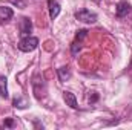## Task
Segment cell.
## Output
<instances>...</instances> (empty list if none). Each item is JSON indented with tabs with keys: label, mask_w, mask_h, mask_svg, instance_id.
<instances>
[{
	"label": "cell",
	"mask_w": 132,
	"mask_h": 130,
	"mask_svg": "<svg viewBox=\"0 0 132 130\" xmlns=\"http://www.w3.org/2000/svg\"><path fill=\"white\" fill-rule=\"evenodd\" d=\"M9 2H12L14 5H19L20 8H25V2L23 0H9Z\"/></svg>",
	"instance_id": "obj_13"
},
{
	"label": "cell",
	"mask_w": 132,
	"mask_h": 130,
	"mask_svg": "<svg viewBox=\"0 0 132 130\" xmlns=\"http://www.w3.org/2000/svg\"><path fill=\"white\" fill-rule=\"evenodd\" d=\"M86 37V31L85 29H80L78 32H77V35H75V40L77 41H81V38H85Z\"/></svg>",
	"instance_id": "obj_11"
},
{
	"label": "cell",
	"mask_w": 132,
	"mask_h": 130,
	"mask_svg": "<svg viewBox=\"0 0 132 130\" xmlns=\"http://www.w3.org/2000/svg\"><path fill=\"white\" fill-rule=\"evenodd\" d=\"M12 104H14V107H17V109H25V107L28 106V99L25 97H15L14 101H12Z\"/></svg>",
	"instance_id": "obj_10"
},
{
	"label": "cell",
	"mask_w": 132,
	"mask_h": 130,
	"mask_svg": "<svg viewBox=\"0 0 132 130\" xmlns=\"http://www.w3.org/2000/svg\"><path fill=\"white\" fill-rule=\"evenodd\" d=\"M77 51H80V41H78V43L75 41V43L72 44V54H74V55L77 54Z\"/></svg>",
	"instance_id": "obj_12"
},
{
	"label": "cell",
	"mask_w": 132,
	"mask_h": 130,
	"mask_svg": "<svg viewBox=\"0 0 132 130\" xmlns=\"http://www.w3.org/2000/svg\"><path fill=\"white\" fill-rule=\"evenodd\" d=\"M97 99H98V97H97V95H95V92H92V98L89 97V103H95V101H97Z\"/></svg>",
	"instance_id": "obj_15"
},
{
	"label": "cell",
	"mask_w": 132,
	"mask_h": 130,
	"mask_svg": "<svg viewBox=\"0 0 132 130\" xmlns=\"http://www.w3.org/2000/svg\"><path fill=\"white\" fill-rule=\"evenodd\" d=\"M57 72H59V78H60V81H68V80L71 78V70H69V67H66V66L60 67Z\"/></svg>",
	"instance_id": "obj_9"
},
{
	"label": "cell",
	"mask_w": 132,
	"mask_h": 130,
	"mask_svg": "<svg viewBox=\"0 0 132 130\" xmlns=\"http://www.w3.org/2000/svg\"><path fill=\"white\" fill-rule=\"evenodd\" d=\"M48 9H49V17L54 20V18L59 17L62 8H60V3L57 0H48Z\"/></svg>",
	"instance_id": "obj_5"
},
{
	"label": "cell",
	"mask_w": 132,
	"mask_h": 130,
	"mask_svg": "<svg viewBox=\"0 0 132 130\" xmlns=\"http://www.w3.org/2000/svg\"><path fill=\"white\" fill-rule=\"evenodd\" d=\"M75 18L78 22H83V23H95L97 22V14L83 8V9H80V11L75 12Z\"/></svg>",
	"instance_id": "obj_2"
},
{
	"label": "cell",
	"mask_w": 132,
	"mask_h": 130,
	"mask_svg": "<svg viewBox=\"0 0 132 130\" xmlns=\"http://www.w3.org/2000/svg\"><path fill=\"white\" fill-rule=\"evenodd\" d=\"M63 99H65L66 106H69L71 109H77V107H78V106H77V98H75V95H74L72 92L65 90V92H63Z\"/></svg>",
	"instance_id": "obj_7"
},
{
	"label": "cell",
	"mask_w": 132,
	"mask_h": 130,
	"mask_svg": "<svg viewBox=\"0 0 132 130\" xmlns=\"http://www.w3.org/2000/svg\"><path fill=\"white\" fill-rule=\"evenodd\" d=\"M5 126H6V127H12V126H14V121L9 118V119H6V121H5Z\"/></svg>",
	"instance_id": "obj_14"
},
{
	"label": "cell",
	"mask_w": 132,
	"mask_h": 130,
	"mask_svg": "<svg viewBox=\"0 0 132 130\" xmlns=\"http://www.w3.org/2000/svg\"><path fill=\"white\" fill-rule=\"evenodd\" d=\"M14 12L11 8L8 6H0V23H5V22H9L12 18Z\"/></svg>",
	"instance_id": "obj_6"
},
{
	"label": "cell",
	"mask_w": 132,
	"mask_h": 130,
	"mask_svg": "<svg viewBox=\"0 0 132 130\" xmlns=\"http://www.w3.org/2000/svg\"><path fill=\"white\" fill-rule=\"evenodd\" d=\"M19 29H20V34H22L23 37H28L29 32L32 31V22H31L28 17H23V18L20 20V23H19Z\"/></svg>",
	"instance_id": "obj_4"
},
{
	"label": "cell",
	"mask_w": 132,
	"mask_h": 130,
	"mask_svg": "<svg viewBox=\"0 0 132 130\" xmlns=\"http://www.w3.org/2000/svg\"><path fill=\"white\" fill-rule=\"evenodd\" d=\"M17 46H19V49H20L22 52H31V51H34V49L38 46V38H37V37L28 35V37L22 38L20 43H19Z\"/></svg>",
	"instance_id": "obj_1"
},
{
	"label": "cell",
	"mask_w": 132,
	"mask_h": 130,
	"mask_svg": "<svg viewBox=\"0 0 132 130\" xmlns=\"http://www.w3.org/2000/svg\"><path fill=\"white\" fill-rule=\"evenodd\" d=\"M0 97L8 98V80H6V77H0Z\"/></svg>",
	"instance_id": "obj_8"
},
{
	"label": "cell",
	"mask_w": 132,
	"mask_h": 130,
	"mask_svg": "<svg viewBox=\"0 0 132 130\" xmlns=\"http://www.w3.org/2000/svg\"><path fill=\"white\" fill-rule=\"evenodd\" d=\"M115 12L118 18H132V6L128 2H120L117 5Z\"/></svg>",
	"instance_id": "obj_3"
}]
</instances>
